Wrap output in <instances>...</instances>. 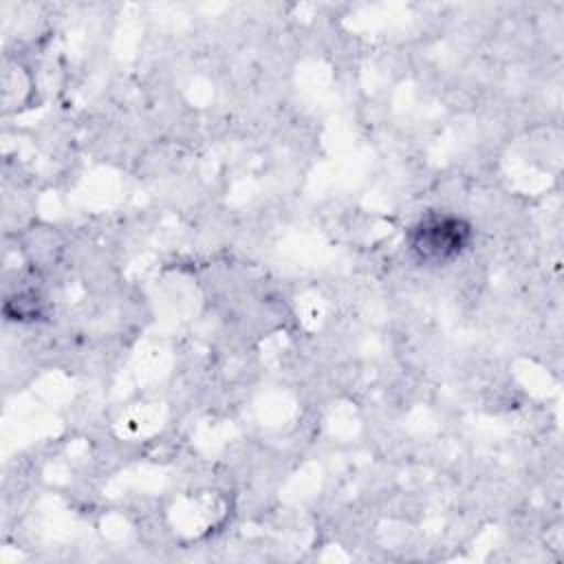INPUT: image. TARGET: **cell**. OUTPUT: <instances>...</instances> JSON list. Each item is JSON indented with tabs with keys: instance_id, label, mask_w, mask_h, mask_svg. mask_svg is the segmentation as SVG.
Here are the masks:
<instances>
[{
	"instance_id": "cell-1",
	"label": "cell",
	"mask_w": 564,
	"mask_h": 564,
	"mask_svg": "<svg viewBox=\"0 0 564 564\" xmlns=\"http://www.w3.org/2000/svg\"><path fill=\"white\" fill-rule=\"evenodd\" d=\"M471 225L447 212L421 216L408 231V247L423 264H447L460 258L471 245Z\"/></svg>"
}]
</instances>
